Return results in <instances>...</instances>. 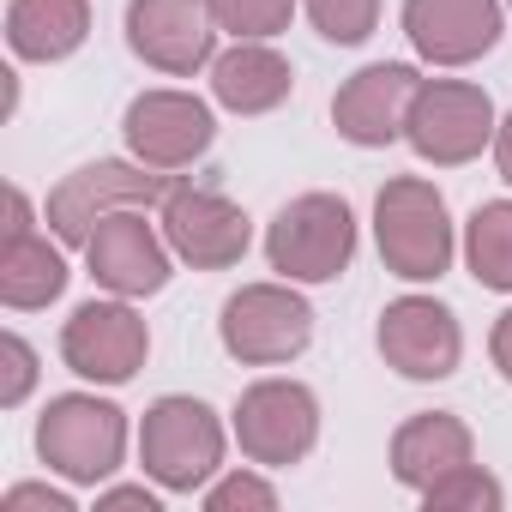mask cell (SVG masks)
<instances>
[{
  "instance_id": "7c38bea8",
  "label": "cell",
  "mask_w": 512,
  "mask_h": 512,
  "mask_svg": "<svg viewBox=\"0 0 512 512\" xmlns=\"http://www.w3.org/2000/svg\"><path fill=\"white\" fill-rule=\"evenodd\" d=\"M121 133H127V151L151 169H187L211 151L217 139V121H211V103L193 97V91H139L121 115Z\"/></svg>"
},
{
  "instance_id": "9a60e30c",
  "label": "cell",
  "mask_w": 512,
  "mask_h": 512,
  "mask_svg": "<svg viewBox=\"0 0 512 512\" xmlns=\"http://www.w3.org/2000/svg\"><path fill=\"white\" fill-rule=\"evenodd\" d=\"M416 85H422V73L404 67V61H374L356 79H344L338 97H332L338 139H350L362 151H386L392 139H404V115H410Z\"/></svg>"
},
{
  "instance_id": "83f0119b",
  "label": "cell",
  "mask_w": 512,
  "mask_h": 512,
  "mask_svg": "<svg viewBox=\"0 0 512 512\" xmlns=\"http://www.w3.org/2000/svg\"><path fill=\"white\" fill-rule=\"evenodd\" d=\"M163 500H157V488H145V482H121V488H103L97 494V512H157Z\"/></svg>"
},
{
  "instance_id": "6da1fadb",
  "label": "cell",
  "mask_w": 512,
  "mask_h": 512,
  "mask_svg": "<svg viewBox=\"0 0 512 512\" xmlns=\"http://www.w3.org/2000/svg\"><path fill=\"white\" fill-rule=\"evenodd\" d=\"M374 241H380V260L392 278L404 284H434L452 272V217H446V199L434 181L422 175H398L380 187L374 199Z\"/></svg>"
},
{
  "instance_id": "8992f818",
  "label": "cell",
  "mask_w": 512,
  "mask_h": 512,
  "mask_svg": "<svg viewBox=\"0 0 512 512\" xmlns=\"http://www.w3.org/2000/svg\"><path fill=\"white\" fill-rule=\"evenodd\" d=\"M494 103L482 85H464V79H422L416 97H410V115H404V139L422 163H440V169H458L470 157H482V145H494Z\"/></svg>"
},
{
  "instance_id": "484cf974",
  "label": "cell",
  "mask_w": 512,
  "mask_h": 512,
  "mask_svg": "<svg viewBox=\"0 0 512 512\" xmlns=\"http://www.w3.org/2000/svg\"><path fill=\"white\" fill-rule=\"evenodd\" d=\"M31 386H37V350L19 332H7V338H0V404L19 410L31 398Z\"/></svg>"
},
{
  "instance_id": "1f68e13d",
  "label": "cell",
  "mask_w": 512,
  "mask_h": 512,
  "mask_svg": "<svg viewBox=\"0 0 512 512\" xmlns=\"http://www.w3.org/2000/svg\"><path fill=\"white\" fill-rule=\"evenodd\" d=\"M506 7H512V0H506Z\"/></svg>"
},
{
  "instance_id": "cb8c5ba5",
  "label": "cell",
  "mask_w": 512,
  "mask_h": 512,
  "mask_svg": "<svg viewBox=\"0 0 512 512\" xmlns=\"http://www.w3.org/2000/svg\"><path fill=\"white\" fill-rule=\"evenodd\" d=\"M302 13L314 19V31L338 49H356L374 37L380 25V0H302Z\"/></svg>"
},
{
  "instance_id": "8fae6325",
  "label": "cell",
  "mask_w": 512,
  "mask_h": 512,
  "mask_svg": "<svg viewBox=\"0 0 512 512\" xmlns=\"http://www.w3.org/2000/svg\"><path fill=\"white\" fill-rule=\"evenodd\" d=\"M169 260H175V247L157 235V223L145 217V205L109 211V217L91 229V241H85L91 278H97L109 296H127V302L157 296V290L169 284Z\"/></svg>"
},
{
  "instance_id": "30bf717a",
  "label": "cell",
  "mask_w": 512,
  "mask_h": 512,
  "mask_svg": "<svg viewBox=\"0 0 512 512\" xmlns=\"http://www.w3.org/2000/svg\"><path fill=\"white\" fill-rule=\"evenodd\" d=\"M151 356V332L145 320L127 308V296H109V302H85L73 308V320L61 326V362L79 374V380H97V386H127Z\"/></svg>"
},
{
  "instance_id": "ba28073f",
  "label": "cell",
  "mask_w": 512,
  "mask_h": 512,
  "mask_svg": "<svg viewBox=\"0 0 512 512\" xmlns=\"http://www.w3.org/2000/svg\"><path fill=\"white\" fill-rule=\"evenodd\" d=\"M235 440L260 470H290L320 440V398L302 380H253L235 404Z\"/></svg>"
},
{
  "instance_id": "9c48e42d",
  "label": "cell",
  "mask_w": 512,
  "mask_h": 512,
  "mask_svg": "<svg viewBox=\"0 0 512 512\" xmlns=\"http://www.w3.org/2000/svg\"><path fill=\"white\" fill-rule=\"evenodd\" d=\"M163 217V241L175 247V260H187L193 272H229L241 266V253L253 241L247 211L217 193V187H169V199L157 205Z\"/></svg>"
},
{
  "instance_id": "4dcf8cb0",
  "label": "cell",
  "mask_w": 512,
  "mask_h": 512,
  "mask_svg": "<svg viewBox=\"0 0 512 512\" xmlns=\"http://www.w3.org/2000/svg\"><path fill=\"white\" fill-rule=\"evenodd\" d=\"M494 169H500V181L512 187V115L494 127Z\"/></svg>"
},
{
  "instance_id": "ac0fdd59",
  "label": "cell",
  "mask_w": 512,
  "mask_h": 512,
  "mask_svg": "<svg viewBox=\"0 0 512 512\" xmlns=\"http://www.w3.org/2000/svg\"><path fill=\"white\" fill-rule=\"evenodd\" d=\"M470 458H476V440H470V428L452 410H422V416H410L392 434V476L410 494H428L440 476L464 470Z\"/></svg>"
},
{
  "instance_id": "4fadbf2b",
  "label": "cell",
  "mask_w": 512,
  "mask_h": 512,
  "mask_svg": "<svg viewBox=\"0 0 512 512\" xmlns=\"http://www.w3.org/2000/svg\"><path fill=\"white\" fill-rule=\"evenodd\" d=\"M127 49L169 79H193L217 61V19L205 0H127Z\"/></svg>"
},
{
  "instance_id": "f546056e",
  "label": "cell",
  "mask_w": 512,
  "mask_h": 512,
  "mask_svg": "<svg viewBox=\"0 0 512 512\" xmlns=\"http://www.w3.org/2000/svg\"><path fill=\"white\" fill-rule=\"evenodd\" d=\"M488 356H494V368L512 380V308L494 320V332H488Z\"/></svg>"
},
{
  "instance_id": "e0dca14e",
  "label": "cell",
  "mask_w": 512,
  "mask_h": 512,
  "mask_svg": "<svg viewBox=\"0 0 512 512\" xmlns=\"http://www.w3.org/2000/svg\"><path fill=\"white\" fill-rule=\"evenodd\" d=\"M290 91H296V67H290L266 37L229 43V49L211 61V97H217L229 115H272L278 103H290Z\"/></svg>"
},
{
  "instance_id": "7402d4cb",
  "label": "cell",
  "mask_w": 512,
  "mask_h": 512,
  "mask_svg": "<svg viewBox=\"0 0 512 512\" xmlns=\"http://www.w3.org/2000/svg\"><path fill=\"white\" fill-rule=\"evenodd\" d=\"M422 506L428 512H500L506 506V488L470 458L464 470H452V476H440L428 494H422Z\"/></svg>"
},
{
  "instance_id": "603a6c76",
  "label": "cell",
  "mask_w": 512,
  "mask_h": 512,
  "mask_svg": "<svg viewBox=\"0 0 512 512\" xmlns=\"http://www.w3.org/2000/svg\"><path fill=\"white\" fill-rule=\"evenodd\" d=\"M205 7H211L217 31H229L235 43H247V37H266L272 43L278 31H290L302 0H205Z\"/></svg>"
},
{
  "instance_id": "2e32d148",
  "label": "cell",
  "mask_w": 512,
  "mask_h": 512,
  "mask_svg": "<svg viewBox=\"0 0 512 512\" xmlns=\"http://www.w3.org/2000/svg\"><path fill=\"white\" fill-rule=\"evenodd\" d=\"M404 37L428 67H470L500 43V0H404Z\"/></svg>"
},
{
  "instance_id": "52a82bcc",
  "label": "cell",
  "mask_w": 512,
  "mask_h": 512,
  "mask_svg": "<svg viewBox=\"0 0 512 512\" xmlns=\"http://www.w3.org/2000/svg\"><path fill=\"white\" fill-rule=\"evenodd\" d=\"M169 175L163 169H151V163H85V169H73L55 193H49V211H43V223L55 229V241L61 247H85L91 241V229L109 217V211H121V205H163L169 199Z\"/></svg>"
},
{
  "instance_id": "f1b7e54d",
  "label": "cell",
  "mask_w": 512,
  "mask_h": 512,
  "mask_svg": "<svg viewBox=\"0 0 512 512\" xmlns=\"http://www.w3.org/2000/svg\"><path fill=\"white\" fill-rule=\"evenodd\" d=\"M19 235H37V211L25 199V187H7V241H19Z\"/></svg>"
},
{
  "instance_id": "ffe728a7",
  "label": "cell",
  "mask_w": 512,
  "mask_h": 512,
  "mask_svg": "<svg viewBox=\"0 0 512 512\" xmlns=\"http://www.w3.org/2000/svg\"><path fill=\"white\" fill-rule=\"evenodd\" d=\"M67 253L49 241V235H19L0 247V302L13 314H31V308H49L61 290H67Z\"/></svg>"
},
{
  "instance_id": "5bb4252c",
  "label": "cell",
  "mask_w": 512,
  "mask_h": 512,
  "mask_svg": "<svg viewBox=\"0 0 512 512\" xmlns=\"http://www.w3.org/2000/svg\"><path fill=\"white\" fill-rule=\"evenodd\" d=\"M374 338H380L386 368H398L404 380H446V374H458V356H464L458 314L446 302H434V296H398V302H386Z\"/></svg>"
},
{
  "instance_id": "4316f807",
  "label": "cell",
  "mask_w": 512,
  "mask_h": 512,
  "mask_svg": "<svg viewBox=\"0 0 512 512\" xmlns=\"http://www.w3.org/2000/svg\"><path fill=\"white\" fill-rule=\"evenodd\" d=\"M0 512H73V494L49 488V482H19V488H7Z\"/></svg>"
},
{
  "instance_id": "d6986e66",
  "label": "cell",
  "mask_w": 512,
  "mask_h": 512,
  "mask_svg": "<svg viewBox=\"0 0 512 512\" xmlns=\"http://www.w3.org/2000/svg\"><path fill=\"white\" fill-rule=\"evenodd\" d=\"M91 37V0H13L7 7V49L19 61H67Z\"/></svg>"
},
{
  "instance_id": "5b68a950",
  "label": "cell",
  "mask_w": 512,
  "mask_h": 512,
  "mask_svg": "<svg viewBox=\"0 0 512 512\" xmlns=\"http://www.w3.org/2000/svg\"><path fill=\"white\" fill-rule=\"evenodd\" d=\"M217 338L247 368H284L314 344V308L290 278L284 284H241L223 302Z\"/></svg>"
},
{
  "instance_id": "d4e9b609",
  "label": "cell",
  "mask_w": 512,
  "mask_h": 512,
  "mask_svg": "<svg viewBox=\"0 0 512 512\" xmlns=\"http://www.w3.org/2000/svg\"><path fill=\"white\" fill-rule=\"evenodd\" d=\"M272 506H278V488L253 470H229L205 482V512H272Z\"/></svg>"
},
{
  "instance_id": "277c9868",
  "label": "cell",
  "mask_w": 512,
  "mask_h": 512,
  "mask_svg": "<svg viewBox=\"0 0 512 512\" xmlns=\"http://www.w3.org/2000/svg\"><path fill=\"white\" fill-rule=\"evenodd\" d=\"M139 464L163 494H193L223 470V422L199 398H157L139 422Z\"/></svg>"
},
{
  "instance_id": "3957f363",
  "label": "cell",
  "mask_w": 512,
  "mask_h": 512,
  "mask_svg": "<svg viewBox=\"0 0 512 512\" xmlns=\"http://www.w3.org/2000/svg\"><path fill=\"white\" fill-rule=\"evenodd\" d=\"M266 260L290 284H332L356 260V211L344 193H302L266 229Z\"/></svg>"
},
{
  "instance_id": "44dd1931",
  "label": "cell",
  "mask_w": 512,
  "mask_h": 512,
  "mask_svg": "<svg viewBox=\"0 0 512 512\" xmlns=\"http://www.w3.org/2000/svg\"><path fill=\"white\" fill-rule=\"evenodd\" d=\"M464 266L482 290L512 296V199H488L464 223Z\"/></svg>"
},
{
  "instance_id": "7a4b0ae2",
  "label": "cell",
  "mask_w": 512,
  "mask_h": 512,
  "mask_svg": "<svg viewBox=\"0 0 512 512\" xmlns=\"http://www.w3.org/2000/svg\"><path fill=\"white\" fill-rule=\"evenodd\" d=\"M37 458L79 488L109 482L127 458V410L97 392L49 398V410L37 416Z\"/></svg>"
}]
</instances>
